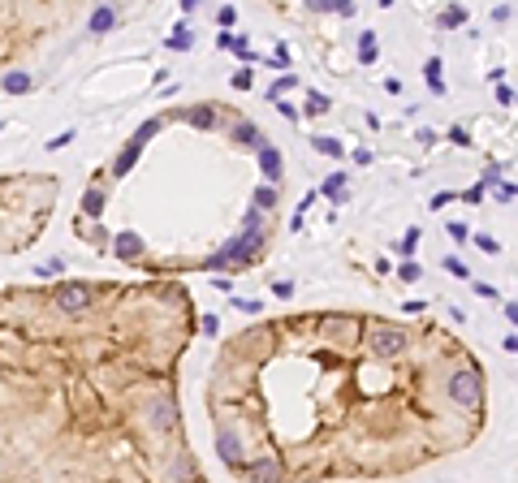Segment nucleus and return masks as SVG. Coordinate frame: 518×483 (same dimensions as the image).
Segmentation results:
<instances>
[{"label":"nucleus","instance_id":"nucleus-37","mask_svg":"<svg viewBox=\"0 0 518 483\" xmlns=\"http://www.w3.org/2000/svg\"><path fill=\"white\" fill-rule=\"evenodd\" d=\"M449 238H453V242H466V225H462V221H453V225H449Z\"/></svg>","mask_w":518,"mask_h":483},{"label":"nucleus","instance_id":"nucleus-19","mask_svg":"<svg viewBox=\"0 0 518 483\" xmlns=\"http://www.w3.org/2000/svg\"><path fill=\"white\" fill-rule=\"evenodd\" d=\"M424 78H428V87H432V95H445V82H441V61L432 57L428 65H424Z\"/></svg>","mask_w":518,"mask_h":483},{"label":"nucleus","instance_id":"nucleus-2","mask_svg":"<svg viewBox=\"0 0 518 483\" xmlns=\"http://www.w3.org/2000/svg\"><path fill=\"white\" fill-rule=\"evenodd\" d=\"M449 397H453L458 406H480V397H484V389H480V371H471V367L453 371V375H449Z\"/></svg>","mask_w":518,"mask_h":483},{"label":"nucleus","instance_id":"nucleus-31","mask_svg":"<svg viewBox=\"0 0 518 483\" xmlns=\"http://www.w3.org/2000/svg\"><path fill=\"white\" fill-rule=\"evenodd\" d=\"M74 143V130H65V134H57V138H52L48 143V151H61V147H70Z\"/></svg>","mask_w":518,"mask_h":483},{"label":"nucleus","instance_id":"nucleus-12","mask_svg":"<svg viewBox=\"0 0 518 483\" xmlns=\"http://www.w3.org/2000/svg\"><path fill=\"white\" fill-rule=\"evenodd\" d=\"M138 155H143V147H134V143H130V147L113 160V173H117V177H126V173L134 169V160H138Z\"/></svg>","mask_w":518,"mask_h":483},{"label":"nucleus","instance_id":"nucleus-30","mask_svg":"<svg viewBox=\"0 0 518 483\" xmlns=\"http://www.w3.org/2000/svg\"><path fill=\"white\" fill-rule=\"evenodd\" d=\"M216 22H221V30H229V26L238 22V13H233V9L225 5V9H216Z\"/></svg>","mask_w":518,"mask_h":483},{"label":"nucleus","instance_id":"nucleus-22","mask_svg":"<svg viewBox=\"0 0 518 483\" xmlns=\"http://www.w3.org/2000/svg\"><path fill=\"white\" fill-rule=\"evenodd\" d=\"M414 242H419V229H406V238H402V246H397V255L410 263V255H414Z\"/></svg>","mask_w":518,"mask_h":483},{"label":"nucleus","instance_id":"nucleus-21","mask_svg":"<svg viewBox=\"0 0 518 483\" xmlns=\"http://www.w3.org/2000/svg\"><path fill=\"white\" fill-rule=\"evenodd\" d=\"M5 91H9V95L31 91V74H9V78H5Z\"/></svg>","mask_w":518,"mask_h":483},{"label":"nucleus","instance_id":"nucleus-15","mask_svg":"<svg viewBox=\"0 0 518 483\" xmlns=\"http://www.w3.org/2000/svg\"><path fill=\"white\" fill-rule=\"evenodd\" d=\"M272 207H277V186H259L255 190V211L264 216V211H272Z\"/></svg>","mask_w":518,"mask_h":483},{"label":"nucleus","instance_id":"nucleus-35","mask_svg":"<svg viewBox=\"0 0 518 483\" xmlns=\"http://www.w3.org/2000/svg\"><path fill=\"white\" fill-rule=\"evenodd\" d=\"M277 109H281V117H285V121H298V109H294V104H285V99H277Z\"/></svg>","mask_w":518,"mask_h":483},{"label":"nucleus","instance_id":"nucleus-13","mask_svg":"<svg viewBox=\"0 0 518 483\" xmlns=\"http://www.w3.org/2000/svg\"><path fill=\"white\" fill-rule=\"evenodd\" d=\"M233 143H259V147H264V134H259L255 121H238L233 126Z\"/></svg>","mask_w":518,"mask_h":483},{"label":"nucleus","instance_id":"nucleus-6","mask_svg":"<svg viewBox=\"0 0 518 483\" xmlns=\"http://www.w3.org/2000/svg\"><path fill=\"white\" fill-rule=\"evenodd\" d=\"M151 427L155 432H169V427H177V410H173V401H151Z\"/></svg>","mask_w":518,"mask_h":483},{"label":"nucleus","instance_id":"nucleus-11","mask_svg":"<svg viewBox=\"0 0 518 483\" xmlns=\"http://www.w3.org/2000/svg\"><path fill=\"white\" fill-rule=\"evenodd\" d=\"M216 453H221L229 466H238V436H233V432H221V436H216Z\"/></svg>","mask_w":518,"mask_h":483},{"label":"nucleus","instance_id":"nucleus-33","mask_svg":"<svg viewBox=\"0 0 518 483\" xmlns=\"http://www.w3.org/2000/svg\"><path fill=\"white\" fill-rule=\"evenodd\" d=\"M497 99L505 104V109H509V104H514V87H505V82H497Z\"/></svg>","mask_w":518,"mask_h":483},{"label":"nucleus","instance_id":"nucleus-9","mask_svg":"<svg viewBox=\"0 0 518 483\" xmlns=\"http://www.w3.org/2000/svg\"><path fill=\"white\" fill-rule=\"evenodd\" d=\"M186 121H190L194 130H212V126H216V109H212V104H199V109L186 113Z\"/></svg>","mask_w":518,"mask_h":483},{"label":"nucleus","instance_id":"nucleus-36","mask_svg":"<svg viewBox=\"0 0 518 483\" xmlns=\"http://www.w3.org/2000/svg\"><path fill=\"white\" fill-rule=\"evenodd\" d=\"M509 18H514V9H509V5H497V9H492V22H509Z\"/></svg>","mask_w":518,"mask_h":483},{"label":"nucleus","instance_id":"nucleus-17","mask_svg":"<svg viewBox=\"0 0 518 483\" xmlns=\"http://www.w3.org/2000/svg\"><path fill=\"white\" fill-rule=\"evenodd\" d=\"M324 199H333V203H346V173H333V177L324 182Z\"/></svg>","mask_w":518,"mask_h":483},{"label":"nucleus","instance_id":"nucleus-20","mask_svg":"<svg viewBox=\"0 0 518 483\" xmlns=\"http://www.w3.org/2000/svg\"><path fill=\"white\" fill-rule=\"evenodd\" d=\"M311 147H316L320 155H346V147H341L337 138H329V134H320V138H311Z\"/></svg>","mask_w":518,"mask_h":483},{"label":"nucleus","instance_id":"nucleus-27","mask_svg":"<svg viewBox=\"0 0 518 483\" xmlns=\"http://www.w3.org/2000/svg\"><path fill=\"white\" fill-rule=\"evenodd\" d=\"M290 87H294V74H285V78H281L277 87H268V99H281V95H285Z\"/></svg>","mask_w":518,"mask_h":483},{"label":"nucleus","instance_id":"nucleus-26","mask_svg":"<svg viewBox=\"0 0 518 483\" xmlns=\"http://www.w3.org/2000/svg\"><path fill=\"white\" fill-rule=\"evenodd\" d=\"M445 272H453V277H462V281H466V277H471V272H466V263H462V259H453V255L445 259Z\"/></svg>","mask_w":518,"mask_h":483},{"label":"nucleus","instance_id":"nucleus-16","mask_svg":"<svg viewBox=\"0 0 518 483\" xmlns=\"http://www.w3.org/2000/svg\"><path fill=\"white\" fill-rule=\"evenodd\" d=\"M358 61L363 65H376V35L372 30H363V39H358Z\"/></svg>","mask_w":518,"mask_h":483},{"label":"nucleus","instance_id":"nucleus-23","mask_svg":"<svg viewBox=\"0 0 518 483\" xmlns=\"http://www.w3.org/2000/svg\"><path fill=\"white\" fill-rule=\"evenodd\" d=\"M462 22H466V9L462 5H453V9L441 13V26H462Z\"/></svg>","mask_w":518,"mask_h":483},{"label":"nucleus","instance_id":"nucleus-25","mask_svg":"<svg viewBox=\"0 0 518 483\" xmlns=\"http://www.w3.org/2000/svg\"><path fill=\"white\" fill-rule=\"evenodd\" d=\"M307 113H329V99H324L320 91H311V95H307Z\"/></svg>","mask_w":518,"mask_h":483},{"label":"nucleus","instance_id":"nucleus-5","mask_svg":"<svg viewBox=\"0 0 518 483\" xmlns=\"http://www.w3.org/2000/svg\"><path fill=\"white\" fill-rule=\"evenodd\" d=\"M281 169H285L281 151H277L272 143H264V147H259V173H264V182H268V186H277V182H281Z\"/></svg>","mask_w":518,"mask_h":483},{"label":"nucleus","instance_id":"nucleus-1","mask_svg":"<svg viewBox=\"0 0 518 483\" xmlns=\"http://www.w3.org/2000/svg\"><path fill=\"white\" fill-rule=\"evenodd\" d=\"M259 246H264V233H259V229H242V233H233L225 242V250L207 255V267H212V272H221V267H246L259 255Z\"/></svg>","mask_w":518,"mask_h":483},{"label":"nucleus","instance_id":"nucleus-7","mask_svg":"<svg viewBox=\"0 0 518 483\" xmlns=\"http://www.w3.org/2000/svg\"><path fill=\"white\" fill-rule=\"evenodd\" d=\"M250 479L255 483H281V457H259L250 466Z\"/></svg>","mask_w":518,"mask_h":483},{"label":"nucleus","instance_id":"nucleus-4","mask_svg":"<svg viewBox=\"0 0 518 483\" xmlns=\"http://www.w3.org/2000/svg\"><path fill=\"white\" fill-rule=\"evenodd\" d=\"M87 302H91V289H87V285H61V289H57V306H61L65 315L87 311Z\"/></svg>","mask_w":518,"mask_h":483},{"label":"nucleus","instance_id":"nucleus-24","mask_svg":"<svg viewBox=\"0 0 518 483\" xmlns=\"http://www.w3.org/2000/svg\"><path fill=\"white\" fill-rule=\"evenodd\" d=\"M190 43H194V39H190V30H186V26H177V30H173V39H169V48H173V52H186Z\"/></svg>","mask_w":518,"mask_h":483},{"label":"nucleus","instance_id":"nucleus-39","mask_svg":"<svg viewBox=\"0 0 518 483\" xmlns=\"http://www.w3.org/2000/svg\"><path fill=\"white\" fill-rule=\"evenodd\" d=\"M259 221H264V216H259V211H246V221H242V229H259Z\"/></svg>","mask_w":518,"mask_h":483},{"label":"nucleus","instance_id":"nucleus-38","mask_svg":"<svg viewBox=\"0 0 518 483\" xmlns=\"http://www.w3.org/2000/svg\"><path fill=\"white\" fill-rule=\"evenodd\" d=\"M272 294H277V298H294V285H290V281H277Z\"/></svg>","mask_w":518,"mask_h":483},{"label":"nucleus","instance_id":"nucleus-10","mask_svg":"<svg viewBox=\"0 0 518 483\" xmlns=\"http://www.w3.org/2000/svg\"><path fill=\"white\" fill-rule=\"evenodd\" d=\"M113 22H117V9H109V5H104V9H95V13H91L87 30H91V35H104V30H113Z\"/></svg>","mask_w":518,"mask_h":483},{"label":"nucleus","instance_id":"nucleus-34","mask_svg":"<svg viewBox=\"0 0 518 483\" xmlns=\"http://www.w3.org/2000/svg\"><path fill=\"white\" fill-rule=\"evenodd\" d=\"M497 199H501V203H514V182H501V186H497Z\"/></svg>","mask_w":518,"mask_h":483},{"label":"nucleus","instance_id":"nucleus-18","mask_svg":"<svg viewBox=\"0 0 518 483\" xmlns=\"http://www.w3.org/2000/svg\"><path fill=\"white\" fill-rule=\"evenodd\" d=\"M82 211H87V216H104V190L91 186V190L82 194Z\"/></svg>","mask_w":518,"mask_h":483},{"label":"nucleus","instance_id":"nucleus-32","mask_svg":"<svg viewBox=\"0 0 518 483\" xmlns=\"http://www.w3.org/2000/svg\"><path fill=\"white\" fill-rule=\"evenodd\" d=\"M250 82H255L250 70H238V74H233V87H238V91H250Z\"/></svg>","mask_w":518,"mask_h":483},{"label":"nucleus","instance_id":"nucleus-28","mask_svg":"<svg viewBox=\"0 0 518 483\" xmlns=\"http://www.w3.org/2000/svg\"><path fill=\"white\" fill-rule=\"evenodd\" d=\"M475 246L484 250V255H497L501 246H497V238H488V233H475Z\"/></svg>","mask_w":518,"mask_h":483},{"label":"nucleus","instance_id":"nucleus-3","mask_svg":"<svg viewBox=\"0 0 518 483\" xmlns=\"http://www.w3.org/2000/svg\"><path fill=\"white\" fill-rule=\"evenodd\" d=\"M372 350L376 354H402L406 350V333L402 328H389V324H380V328H372Z\"/></svg>","mask_w":518,"mask_h":483},{"label":"nucleus","instance_id":"nucleus-14","mask_svg":"<svg viewBox=\"0 0 518 483\" xmlns=\"http://www.w3.org/2000/svg\"><path fill=\"white\" fill-rule=\"evenodd\" d=\"M160 126H165L160 117H151V121H143V126L134 130V138H130V143H134V147H147V138H155V134H160Z\"/></svg>","mask_w":518,"mask_h":483},{"label":"nucleus","instance_id":"nucleus-8","mask_svg":"<svg viewBox=\"0 0 518 483\" xmlns=\"http://www.w3.org/2000/svg\"><path fill=\"white\" fill-rule=\"evenodd\" d=\"M113 250H117L121 259H138V255H143V238L126 229V233H117V238H113Z\"/></svg>","mask_w":518,"mask_h":483},{"label":"nucleus","instance_id":"nucleus-29","mask_svg":"<svg viewBox=\"0 0 518 483\" xmlns=\"http://www.w3.org/2000/svg\"><path fill=\"white\" fill-rule=\"evenodd\" d=\"M397 281H419V263H402L397 267Z\"/></svg>","mask_w":518,"mask_h":483}]
</instances>
